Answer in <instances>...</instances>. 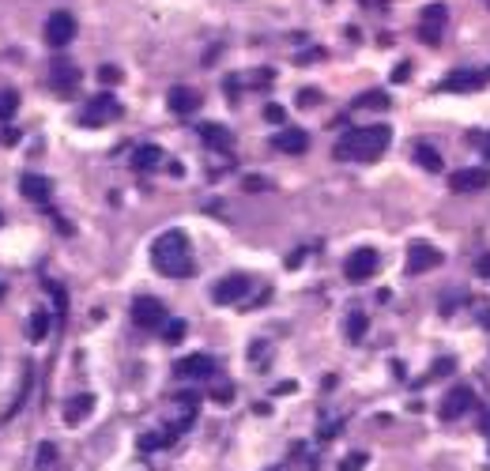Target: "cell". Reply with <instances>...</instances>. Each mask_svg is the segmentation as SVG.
Here are the masks:
<instances>
[{
  "label": "cell",
  "instance_id": "38",
  "mask_svg": "<svg viewBox=\"0 0 490 471\" xmlns=\"http://www.w3.org/2000/svg\"><path fill=\"white\" fill-rule=\"evenodd\" d=\"M479 430H483V433H487V438H490V411L483 415V419H479Z\"/></svg>",
  "mask_w": 490,
  "mask_h": 471
},
{
  "label": "cell",
  "instance_id": "27",
  "mask_svg": "<svg viewBox=\"0 0 490 471\" xmlns=\"http://www.w3.org/2000/svg\"><path fill=\"white\" fill-rule=\"evenodd\" d=\"M185 332H189V325H185V321H166L162 339H166V343H178V339H185Z\"/></svg>",
  "mask_w": 490,
  "mask_h": 471
},
{
  "label": "cell",
  "instance_id": "7",
  "mask_svg": "<svg viewBox=\"0 0 490 471\" xmlns=\"http://www.w3.org/2000/svg\"><path fill=\"white\" fill-rule=\"evenodd\" d=\"M377 268H381L377 249H355V253L344 261V275H347L351 283H366V279H374Z\"/></svg>",
  "mask_w": 490,
  "mask_h": 471
},
{
  "label": "cell",
  "instance_id": "5",
  "mask_svg": "<svg viewBox=\"0 0 490 471\" xmlns=\"http://www.w3.org/2000/svg\"><path fill=\"white\" fill-rule=\"evenodd\" d=\"M490 83V68H457L438 83V91H452V95H464V91H479Z\"/></svg>",
  "mask_w": 490,
  "mask_h": 471
},
{
  "label": "cell",
  "instance_id": "39",
  "mask_svg": "<svg viewBox=\"0 0 490 471\" xmlns=\"http://www.w3.org/2000/svg\"><path fill=\"white\" fill-rule=\"evenodd\" d=\"M483 325H487V328H490V309H487V313H483Z\"/></svg>",
  "mask_w": 490,
  "mask_h": 471
},
{
  "label": "cell",
  "instance_id": "26",
  "mask_svg": "<svg viewBox=\"0 0 490 471\" xmlns=\"http://www.w3.org/2000/svg\"><path fill=\"white\" fill-rule=\"evenodd\" d=\"M53 464H57V445H53V441H42L38 445V471H49Z\"/></svg>",
  "mask_w": 490,
  "mask_h": 471
},
{
  "label": "cell",
  "instance_id": "35",
  "mask_svg": "<svg viewBox=\"0 0 490 471\" xmlns=\"http://www.w3.org/2000/svg\"><path fill=\"white\" fill-rule=\"evenodd\" d=\"M475 275H479V279H490V253H483L475 261Z\"/></svg>",
  "mask_w": 490,
  "mask_h": 471
},
{
  "label": "cell",
  "instance_id": "17",
  "mask_svg": "<svg viewBox=\"0 0 490 471\" xmlns=\"http://www.w3.org/2000/svg\"><path fill=\"white\" fill-rule=\"evenodd\" d=\"M200 140L208 147H215V151H230V147H234V132H230L227 125L208 121V125H200Z\"/></svg>",
  "mask_w": 490,
  "mask_h": 471
},
{
  "label": "cell",
  "instance_id": "19",
  "mask_svg": "<svg viewBox=\"0 0 490 471\" xmlns=\"http://www.w3.org/2000/svg\"><path fill=\"white\" fill-rule=\"evenodd\" d=\"M91 408H95V396H91V392L72 396V400L64 403V422H68V426H76V422H83L91 415Z\"/></svg>",
  "mask_w": 490,
  "mask_h": 471
},
{
  "label": "cell",
  "instance_id": "24",
  "mask_svg": "<svg viewBox=\"0 0 490 471\" xmlns=\"http://www.w3.org/2000/svg\"><path fill=\"white\" fill-rule=\"evenodd\" d=\"M366 328H369L366 313H351V317H347V339H351V343H358V339L366 336Z\"/></svg>",
  "mask_w": 490,
  "mask_h": 471
},
{
  "label": "cell",
  "instance_id": "22",
  "mask_svg": "<svg viewBox=\"0 0 490 471\" xmlns=\"http://www.w3.org/2000/svg\"><path fill=\"white\" fill-rule=\"evenodd\" d=\"M49 336V313H31V321H26V339L31 343H42V339Z\"/></svg>",
  "mask_w": 490,
  "mask_h": 471
},
{
  "label": "cell",
  "instance_id": "32",
  "mask_svg": "<svg viewBox=\"0 0 490 471\" xmlns=\"http://www.w3.org/2000/svg\"><path fill=\"white\" fill-rule=\"evenodd\" d=\"M211 400H215V403H230V400H234V385H230V381L215 385V389H211Z\"/></svg>",
  "mask_w": 490,
  "mask_h": 471
},
{
  "label": "cell",
  "instance_id": "8",
  "mask_svg": "<svg viewBox=\"0 0 490 471\" xmlns=\"http://www.w3.org/2000/svg\"><path fill=\"white\" fill-rule=\"evenodd\" d=\"M445 256H441V249H434L430 242H411L408 245V275H422L430 272V268H438Z\"/></svg>",
  "mask_w": 490,
  "mask_h": 471
},
{
  "label": "cell",
  "instance_id": "30",
  "mask_svg": "<svg viewBox=\"0 0 490 471\" xmlns=\"http://www.w3.org/2000/svg\"><path fill=\"white\" fill-rule=\"evenodd\" d=\"M452 369H457V362H452V358H438V362L430 366V373L422 377V381H434V377H449Z\"/></svg>",
  "mask_w": 490,
  "mask_h": 471
},
{
  "label": "cell",
  "instance_id": "23",
  "mask_svg": "<svg viewBox=\"0 0 490 471\" xmlns=\"http://www.w3.org/2000/svg\"><path fill=\"white\" fill-rule=\"evenodd\" d=\"M358 109H388V95L385 91H366V95L355 98Z\"/></svg>",
  "mask_w": 490,
  "mask_h": 471
},
{
  "label": "cell",
  "instance_id": "36",
  "mask_svg": "<svg viewBox=\"0 0 490 471\" xmlns=\"http://www.w3.org/2000/svg\"><path fill=\"white\" fill-rule=\"evenodd\" d=\"M404 79H411V64H408V61L392 68V83H404Z\"/></svg>",
  "mask_w": 490,
  "mask_h": 471
},
{
  "label": "cell",
  "instance_id": "2",
  "mask_svg": "<svg viewBox=\"0 0 490 471\" xmlns=\"http://www.w3.org/2000/svg\"><path fill=\"white\" fill-rule=\"evenodd\" d=\"M151 264H155V272L170 275V279H189V275L197 272V261H192V249H189L185 230H166V234L155 238Z\"/></svg>",
  "mask_w": 490,
  "mask_h": 471
},
{
  "label": "cell",
  "instance_id": "33",
  "mask_svg": "<svg viewBox=\"0 0 490 471\" xmlns=\"http://www.w3.org/2000/svg\"><path fill=\"white\" fill-rule=\"evenodd\" d=\"M317 102H321V91H317V87L298 91V106H302V109H309V106H317Z\"/></svg>",
  "mask_w": 490,
  "mask_h": 471
},
{
  "label": "cell",
  "instance_id": "13",
  "mask_svg": "<svg viewBox=\"0 0 490 471\" xmlns=\"http://www.w3.org/2000/svg\"><path fill=\"white\" fill-rule=\"evenodd\" d=\"M272 147H275V151H283V155H302L309 147V132H306V128H298V125L280 128V132L272 136Z\"/></svg>",
  "mask_w": 490,
  "mask_h": 471
},
{
  "label": "cell",
  "instance_id": "9",
  "mask_svg": "<svg viewBox=\"0 0 490 471\" xmlns=\"http://www.w3.org/2000/svg\"><path fill=\"white\" fill-rule=\"evenodd\" d=\"M132 321L140 328H166L170 317H166V306L159 298H136L132 302Z\"/></svg>",
  "mask_w": 490,
  "mask_h": 471
},
{
  "label": "cell",
  "instance_id": "25",
  "mask_svg": "<svg viewBox=\"0 0 490 471\" xmlns=\"http://www.w3.org/2000/svg\"><path fill=\"white\" fill-rule=\"evenodd\" d=\"M170 441H174V433H170V430H166V433L151 430V433H144V438H140V449H144V452H155V449L170 445Z\"/></svg>",
  "mask_w": 490,
  "mask_h": 471
},
{
  "label": "cell",
  "instance_id": "15",
  "mask_svg": "<svg viewBox=\"0 0 490 471\" xmlns=\"http://www.w3.org/2000/svg\"><path fill=\"white\" fill-rule=\"evenodd\" d=\"M200 91H192V87H174L170 95H166V106H170V114H178V117H189V114H197L200 109Z\"/></svg>",
  "mask_w": 490,
  "mask_h": 471
},
{
  "label": "cell",
  "instance_id": "6",
  "mask_svg": "<svg viewBox=\"0 0 490 471\" xmlns=\"http://www.w3.org/2000/svg\"><path fill=\"white\" fill-rule=\"evenodd\" d=\"M249 291H253V279L242 275V272H234V275H227V279H219L215 287H211V302H215V306H234V302H242Z\"/></svg>",
  "mask_w": 490,
  "mask_h": 471
},
{
  "label": "cell",
  "instance_id": "40",
  "mask_svg": "<svg viewBox=\"0 0 490 471\" xmlns=\"http://www.w3.org/2000/svg\"><path fill=\"white\" fill-rule=\"evenodd\" d=\"M0 294H4V287H0Z\"/></svg>",
  "mask_w": 490,
  "mask_h": 471
},
{
  "label": "cell",
  "instance_id": "11",
  "mask_svg": "<svg viewBox=\"0 0 490 471\" xmlns=\"http://www.w3.org/2000/svg\"><path fill=\"white\" fill-rule=\"evenodd\" d=\"M445 20H449L445 4H427V8H422V23H419V38L427 42V45H438Z\"/></svg>",
  "mask_w": 490,
  "mask_h": 471
},
{
  "label": "cell",
  "instance_id": "34",
  "mask_svg": "<svg viewBox=\"0 0 490 471\" xmlns=\"http://www.w3.org/2000/svg\"><path fill=\"white\" fill-rule=\"evenodd\" d=\"M264 117H268V121H272V125H286V109L283 106H264Z\"/></svg>",
  "mask_w": 490,
  "mask_h": 471
},
{
  "label": "cell",
  "instance_id": "12",
  "mask_svg": "<svg viewBox=\"0 0 490 471\" xmlns=\"http://www.w3.org/2000/svg\"><path fill=\"white\" fill-rule=\"evenodd\" d=\"M72 38H76V20H72L68 12H53L49 20H45V42L49 45H68Z\"/></svg>",
  "mask_w": 490,
  "mask_h": 471
},
{
  "label": "cell",
  "instance_id": "31",
  "mask_svg": "<svg viewBox=\"0 0 490 471\" xmlns=\"http://www.w3.org/2000/svg\"><path fill=\"white\" fill-rule=\"evenodd\" d=\"M369 464L366 452H351V456H344V464H339V471H362Z\"/></svg>",
  "mask_w": 490,
  "mask_h": 471
},
{
  "label": "cell",
  "instance_id": "41",
  "mask_svg": "<svg viewBox=\"0 0 490 471\" xmlns=\"http://www.w3.org/2000/svg\"><path fill=\"white\" fill-rule=\"evenodd\" d=\"M487 4H490V0H487Z\"/></svg>",
  "mask_w": 490,
  "mask_h": 471
},
{
  "label": "cell",
  "instance_id": "20",
  "mask_svg": "<svg viewBox=\"0 0 490 471\" xmlns=\"http://www.w3.org/2000/svg\"><path fill=\"white\" fill-rule=\"evenodd\" d=\"M132 166H136V170H155V166H162V147H155V144L136 147Z\"/></svg>",
  "mask_w": 490,
  "mask_h": 471
},
{
  "label": "cell",
  "instance_id": "14",
  "mask_svg": "<svg viewBox=\"0 0 490 471\" xmlns=\"http://www.w3.org/2000/svg\"><path fill=\"white\" fill-rule=\"evenodd\" d=\"M174 369H178V377H185V381H204V377L215 373V358L211 355H185Z\"/></svg>",
  "mask_w": 490,
  "mask_h": 471
},
{
  "label": "cell",
  "instance_id": "29",
  "mask_svg": "<svg viewBox=\"0 0 490 471\" xmlns=\"http://www.w3.org/2000/svg\"><path fill=\"white\" fill-rule=\"evenodd\" d=\"M15 106H20V95H15V91H4V95H0V121H8V117L15 114Z\"/></svg>",
  "mask_w": 490,
  "mask_h": 471
},
{
  "label": "cell",
  "instance_id": "37",
  "mask_svg": "<svg viewBox=\"0 0 490 471\" xmlns=\"http://www.w3.org/2000/svg\"><path fill=\"white\" fill-rule=\"evenodd\" d=\"M245 189H249V192H257V189H268V181H264V178H245Z\"/></svg>",
  "mask_w": 490,
  "mask_h": 471
},
{
  "label": "cell",
  "instance_id": "28",
  "mask_svg": "<svg viewBox=\"0 0 490 471\" xmlns=\"http://www.w3.org/2000/svg\"><path fill=\"white\" fill-rule=\"evenodd\" d=\"M125 79V72L117 68V64H102V68H98V83H102V87H114V83H121Z\"/></svg>",
  "mask_w": 490,
  "mask_h": 471
},
{
  "label": "cell",
  "instance_id": "4",
  "mask_svg": "<svg viewBox=\"0 0 490 471\" xmlns=\"http://www.w3.org/2000/svg\"><path fill=\"white\" fill-rule=\"evenodd\" d=\"M468 411H475V392H471L468 385H452V389L441 396L438 415H441L445 422H457V419H464Z\"/></svg>",
  "mask_w": 490,
  "mask_h": 471
},
{
  "label": "cell",
  "instance_id": "10",
  "mask_svg": "<svg viewBox=\"0 0 490 471\" xmlns=\"http://www.w3.org/2000/svg\"><path fill=\"white\" fill-rule=\"evenodd\" d=\"M490 185V170L487 166H464V170L449 173V189L452 192H479Z\"/></svg>",
  "mask_w": 490,
  "mask_h": 471
},
{
  "label": "cell",
  "instance_id": "3",
  "mask_svg": "<svg viewBox=\"0 0 490 471\" xmlns=\"http://www.w3.org/2000/svg\"><path fill=\"white\" fill-rule=\"evenodd\" d=\"M117 117H121V102H117L114 95H95L87 102V109H83V117L79 121L87 125V128H102V125H109V121H117Z\"/></svg>",
  "mask_w": 490,
  "mask_h": 471
},
{
  "label": "cell",
  "instance_id": "21",
  "mask_svg": "<svg viewBox=\"0 0 490 471\" xmlns=\"http://www.w3.org/2000/svg\"><path fill=\"white\" fill-rule=\"evenodd\" d=\"M415 162H419L422 170H430V173H438L441 166H445L441 162V151L434 144H415Z\"/></svg>",
  "mask_w": 490,
  "mask_h": 471
},
{
  "label": "cell",
  "instance_id": "16",
  "mask_svg": "<svg viewBox=\"0 0 490 471\" xmlns=\"http://www.w3.org/2000/svg\"><path fill=\"white\" fill-rule=\"evenodd\" d=\"M49 79H53V87H57V95H64V98H68L72 91L79 87L83 72H79L72 61H57V64H53V76H49Z\"/></svg>",
  "mask_w": 490,
  "mask_h": 471
},
{
  "label": "cell",
  "instance_id": "18",
  "mask_svg": "<svg viewBox=\"0 0 490 471\" xmlns=\"http://www.w3.org/2000/svg\"><path fill=\"white\" fill-rule=\"evenodd\" d=\"M20 189H23L26 200H34V204H45V200H49V192H53V185H49V178H42V173H23Z\"/></svg>",
  "mask_w": 490,
  "mask_h": 471
},
{
  "label": "cell",
  "instance_id": "1",
  "mask_svg": "<svg viewBox=\"0 0 490 471\" xmlns=\"http://www.w3.org/2000/svg\"><path fill=\"white\" fill-rule=\"evenodd\" d=\"M392 144V128L388 125H362V128H347L336 140V159L339 162H374L385 155V147Z\"/></svg>",
  "mask_w": 490,
  "mask_h": 471
}]
</instances>
